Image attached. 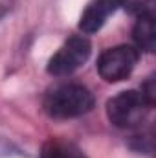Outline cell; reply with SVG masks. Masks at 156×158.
<instances>
[{
    "label": "cell",
    "instance_id": "6da1fadb",
    "mask_svg": "<svg viewBox=\"0 0 156 158\" xmlns=\"http://www.w3.org/2000/svg\"><path fill=\"white\" fill-rule=\"evenodd\" d=\"M92 92L76 83L59 85L50 90L44 98V110L50 118L55 119H72L83 114H88L94 109Z\"/></svg>",
    "mask_w": 156,
    "mask_h": 158
},
{
    "label": "cell",
    "instance_id": "7a4b0ae2",
    "mask_svg": "<svg viewBox=\"0 0 156 158\" xmlns=\"http://www.w3.org/2000/svg\"><path fill=\"white\" fill-rule=\"evenodd\" d=\"M151 110L149 101L138 90H125L107 101V118L117 129L140 127Z\"/></svg>",
    "mask_w": 156,
    "mask_h": 158
},
{
    "label": "cell",
    "instance_id": "3957f363",
    "mask_svg": "<svg viewBox=\"0 0 156 158\" xmlns=\"http://www.w3.org/2000/svg\"><path fill=\"white\" fill-rule=\"evenodd\" d=\"M92 53V44L86 35H72L64 40V44L50 57L48 61V74L55 77L70 76L76 70H79Z\"/></svg>",
    "mask_w": 156,
    "mask_h": 158
},
{
    "label": "cell",
    "instance_id": "277c9868",
    "mask_svg": "<svg viewBox=\"0 0 156 158\" xmlns=\"http://www.w3.org/2000/svg\"><path fill=\"white\" fill-rule=\"evenodd\" d=\"M140 59V52L134 46L119 44L114 48L105 50L97 59V74L107 83L125 81L132 74L136 63Z\"/></svg>",
    "mask_w": 156,
    "mask_h": 158
},
{
    "label": "cell",
    "instance_id": "5b68a950",
    "mask_svg": "<svg viewBox=\"0 0 156 158\" xmlns=\"http://www.w3.org/2000/svg\"><path fill=\"white\" fill-rule=\"evenodd\" d=\"M121 7L119 0H90L79 17V30L84 35L97 33L110 15Z\"/></svg>",
    "mask_w": 156,
    "mask_h": 158
},
{
    "label": "cell",
    "instance_id": "8992f818",
    "mask_svg": "<svg viewBox=\"0 0 156 158\" xmlns=\"http://www.w3.org/2000/svg\"><path fill=\"white\" fill-rule=\"evenodd\" d=\"M132 39L136 46L147 53H153L156 48V26H154V13L149 15H140L136 19L134 30H132Z\"/></svg>",
    "mask_w": 156,
    "mask_h": 158
},
{
    "label": "cell",
    "instance_id": "52a82bcc",
    "mask_svg": "<svg viewBox=\"0 0 156 158\" xmlns=\"http://www.w3.org/2000/svg\"><path fill=\"white\" fill-rule=\"evenodd\" d=\"M121 7H125L129 13L140 17V15H149L154 13L156 0H119Z\"/></svg>",
    "mask_w": 156,
    "mask_h": 158
},
{
    "label": "cell",
    "instance_id": "ba28073f",
    "mask_svg": "<svg viewBox=\"0 0 156 158\" xmlns=\"http://www.w3.org/2000/svg\"><path fill=\"white\" fill-rule=\"evenodd\" d=\"M40 158H70V153H66L59 143H55V142H48V143L42 147Z\"/></svg>",
    "mask_w": 156,
    "mask_h": 158
},
{
    "label": "cell",
    "instance_id": "9c48e42d",
    "mask_svg": "<svg viewBox=\"0 0 156 158\" xmlns=\"http://www.w3.org/2000/svg\"><path fill=\"white\" fill-rule=\"evenodd\" d=\"M7 9H9V0H0V19L6 15Z\"/></svg>",
    "mask_w": 156,
    "mask_h": 158
},
{
    "label": "cell",
    "instance_id": "30bf717a",
    "mask_svg": "<svg viewBox=\"0 0 156 158\" xmlns=\"http://www.w3.org/2000/svg\"><path fill=\"white\" fill-rule=\"evenodd\" d=\"M70 158H84L83 155H70Z\"/></svg>",
    "mask_w": 156,
    "mask_h": 158
}]
</instances>
